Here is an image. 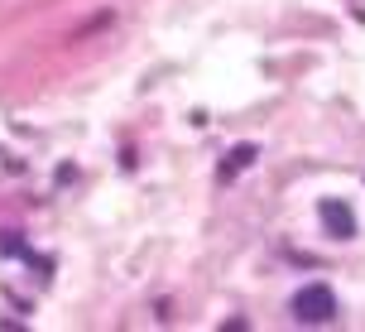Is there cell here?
Returning <instances> with one entry per match:
<instances>
[{
    "instance_id": "1",
    "label": "cell",
    "mask_w": 365,
    "mask_h": 332,
    "mask_svg": "<svg viewBox=\"0 0 365 332\" xmlns=\"http://www.w3.org/2000/svg\"><path fill=\"white\" fill-rule=\"evenodd\" d=\"M293 318L303 323V328H322L336 318V298H331L327 284H303L298 294H293Z\"/></svg>"
},
{
    "instance_id": "2",
    "label": "cell",
    "mask_w": 365,
    "mask_h": 332,
    "mask_svg": "<svg viewBox=\"0 0 365 332\" xmlns=\"http://www.w3.org/2000/svg\"><path fill=\"white\" fill-rule=\"evenodd\" d=\"M322 226H327L336 241H351L356 236V212H351L341 198H322Z\"/></svg>"
},
{
    "instance_id": "3",
    "label": "cell",
    "mask_w": 365,
    "mask_h": 332,
    "mask_svg": "<svg viewBox=\"0 0 365 332\" xmlns=\"http://www.w3.org/2000/svg\"><path fill=\"white\" fill-rule=\"evenodd\" d=\"M255 159H259V149H255V145H236L231 154H226V159H221V183H231L236 173H245V168L255 164Z\"/></svg>"
},
{
    "instance_id": "4",
    "label": "cell",
    "mask_w": 365,
    "mask_h": 332,
    "mask_svg": "<svg viewBox=\"0 0 365 332\" xmlns=\"http://www.w3.org/2000/svg\"><path fill=\"white\" fill-rule=\"evenodd\" d=\"M0 256H19V260H34L38 270H48V260H38V256H29V246L15 236V231H0Z\"/></svg>"
}]
</instances>
